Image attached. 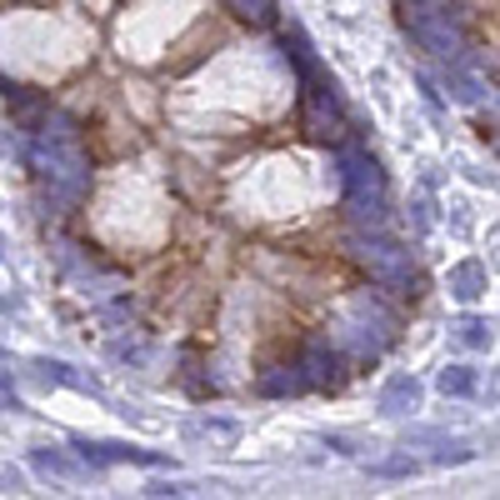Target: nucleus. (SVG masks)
<instances>
[{
	"label": "nucleus",
	"mask_w": 500,
	"mask_h": 500,
	"mask_svg": "<svg viewBox=\"0 0 500 500\" xmlns=\"http://www.w3.org/2000/svg\"><path fill=\"white\" fill-rule=\"evenodd\" d=\"M30 165L40 176L46 206H56L50 216H66L70 206H80L90 196V155H85L80 131L70 115L46 111V125L30 131Z\"/></svg>",
	"instance_id": "obj_1"
},
{
	"label": "nucleus",
	"mask_w": 500,
	"mask_h": 500,
	"mask_svg": "<svg viewBox=\"0 0 500 500\" xmlns=\"http://www.w3.org/2000/svg\"><path fill=\"white\" fill-rule=\"evenodd\" d=\"M390 340H396V315H390L370 291H360L356 301L335 315V340H331V346L350 350L356 360H376Z\"/></svg>",
	"instance_id": "obj_2"
},
{
	"label": "nucleus",
	"mask_w": 500,
	"mask_h": 500,
	"mask_svg": "<svg viewBox=\"0 0 500 500\" xmlns=\"http://www.w3.org/2000/svg\"><path fill=\"white\" fill-rule=\"evenodd\" d=\"M335 170H340V190H346V210L360 226H380L386 220V176H380V165L356 145H340Z\"/></svg>",
	"instance_id": "obj_3"
},
{
	"label": "nucleus",
	"mask_w": 500,
	"mask_h": 500,
	"mask_svg": "<svg viewBox=\"0 0 500 500\" xmlns=\"http://www.w3.org/2000/svg\"><path fill=\"white\" fill-rule=\"evenodd\" d=\"M346 250L356 265H366L370 281L386 285V291H406L416 281V265H410V250L396 246V240L376 236V230H350L346 236Z\"/></svg>",
	"instance_id": "obj_4"
},
{
	"label": "nucleus",
	"mask_w": 500,
	"mask_h": 500,
	"mask_svg": "<svg viewBox=\"0 0 500 500\" xmlns=\"http://www.w3.org/2000/svg\"><path fill=\"white\" fill-rule=\"evenodd\" d=\"M301 115H305V131L311 141H340L346 131V111H340V95H335V80L325 70L301 80Z\"/></svg>",
	"instance_id": "obj_5"
},
{
	"label": "nucleus",
	"mask_w": 500,
	"mask_h": 500,
	"mask_svg": "<svg viewBox=\"0 0 500 500\" xmlns=\"http://www.w3.org/2000/svg\"><path fill=\"white\" fill-rule=\"evenodd\" d=\"M406 30L420 40L431 56H441L445 66H461L465 56V30L451 20V10H431V5H410L406 10Z\"/></svg>",
	"instance_id": "obj_6"
},
{
	"label": "nucleus",
	"mask_w": 500,
	"mask_h": 500,
	"mask_svg": "<svg viewBox=\"0 0 500 500\" xmlns=\"http://www.w3.org/2000/svg\"><path fill=\"white\" fill-rule=\"evenodd\" d=\"M295 366H301L305 390H340L346 386V350H335L331 340H305Z\"/></svg>",
	"instance_id": "obj_7"
},
{
	"label": "nucleus",
	"mask_w": 500,
	"mask_h": 500,
	"mask_svg": "<svg viewBox=\"0 0 500 500\" xmlns=\"http://www.w3.org/2000/svg\"><path fill=\"white\" fill-rule=\"evenodd\" d=\"M76 455L85 465H165V455L141 451V445H125V441H76Z\"/></svg>",
	"instance_id": "obj_8"
},
{
	"label": "nucleus",
	"mask_w": 500,
	"mask_h": 500,
	"mask_svg": "<svg viewBox=\"0 0 500 500\" xmlns=\"http://www.w3.org/2000/svg\"><path fill=\"white\" fill-rule=\"evenodd\" d=\"M420 396L425 386L416 376H390L380 390V416H410V410H420Z\"/></svg>",
	"instance_id": "obj_9"
},
{
	"label": "nucleus",
	"mask_w": 500,
	"mask_h": 500,
	"mask_svg": "<svg viewBox=\"0 0 500 500\" xmlns=\"http://www.w3.org/2000/svg\"><path fill=\"white\" fill-rule=\"evenodd\" d=\"M255 390H261L265 400H285V396H301L305 380H301V366H271L261 380H255Z\"/></svg>",
	"instance_id": "obj_10"
},
{
	"label": "nucleus",
	"mask_w": 500,
	"mask_h": 500,
	"mask_svg": "<svg viewBox=\"0 0 500 500\" xmlns=\"http://www.w3.org/2000/svg\"><path fill=\"white\" fill-rule=\"evenodd\" d=\"M451 295L455 301H481L485 295V265L481 261H461L451 271Z\"/></svg>",
	"instance_id": "obj_11"
},
{
	"label": "nucleus",
	"mask_w": 500,
	"mask_h": 500,
	"mask_svg": "<svg viewBox=\"0 0 500 500\" xmlns=\"http://www.w3.org/2000/svg\"><path fill=\"white\" fill-rule=\"evenodd\" d=\"M435 386H441L445 396H475V390H481V376H475L471 366H445L441 376H435Z\"/></svg>",
	"instance_id": "obj_12"
},
{
	"label": "nucleus",
	"mask_w": 500,
	"mask_h": 500,
	"mask_svg": "<svg viewBox=\"0 0 500 500\" xmlns=\"http://www.w3.org/2000/svg\"><path fill=\"white\" fill-rule=\"evenodd\" d=\"M30 465H36V471H46V475H60V481H76V475H80V465L66 461L60 451H30Z\"/></svg>",
	"instance_id": "obj_13"
},
{
	"label": "nucleus",
	"mask_w": 500,
	"mask_h": 500,
	"mask_svg": "<svg viewBox=\"0 0 500 500\" xmlns=\"http://www.w3.org/2000/svg\"><path fill=\"white\" fill-rule=\"evenodd\" d=\"M451 335L461 340V346H471V350H485V346H491V321H475V315H465V321L451 325Z\"/></svg>",
	"instance_id": "obj_14"
},
{
	"label": "nucleus",
	"mask_w": 500,
	"mask_h": 500,
	"mask_svg": "<svg viewBox=\"0 0 500 500\" xmlns=\"http://www.w3.org/2000/svg\"><path fill=\"white\" fill-rule=\"evenodd\" d=\"M420 465L416 461H376L370 465V475H386V481H406V475H416Z\"/></svg>",
	"instance_id": "obj_15"
},
{
	"label": "nucleus",
	"mask_w": 500,
	"mask_h": 500,
	"mask_svg": "<svg viewBox=\"0 0 500 500\" xmlns=\"http://www.w3.org/2000/svg\"><path fill=\"white\" fill-rule=\"evenodd\" d=\"M236 10L246 20H261V26H265V20H275V0H236Z\"/></svg>",
	"instance_id": "obj_16"
},
{
	"label": "nucleus",
	"mask_w": 500,
	"mask_h": 500,
	"mask_svg": "<svg viewBox=\"0 0 500 500\" xmlns=\"http://www.w3.org/2000/svg\"><path fill=\"white\" fill-rule=\"evenodd\" d=\"M471 445H445V451L441 455H435V461H441V465H461V461H471Z\"/></svg>",
	"instance_id": "obj_17"
},
{
	"label": "nucleus",
	"mask_w": 500,
	"mask_h": 500,
	"mask_svg": "<svg viewBox=\"0 0 500 500\" xmlns=\"http://www.w3.org/2000/svg\"><path fill=\"white\" fill-rule=\"evenodd\" d=\"M190 485H170V481H155V485H145V495H186Z\"/></svg>",
	"instance_id": "obj_18"
},
{
	"label": "nucleus",
	"mask_w": 500,
	"mask_h": 500,
	"mask_svg": "<svg viewBox=\"0 0 500 500\" xmlns=\"http://www.w3.org/2000/svg\"><path fill=\"white\" fill-rule=\"evenodd\" d=\"M431 226V206H425V200H416V230H425Z\"/></svg>",
	"instance_id": "obj_19"
}]
</instances>
